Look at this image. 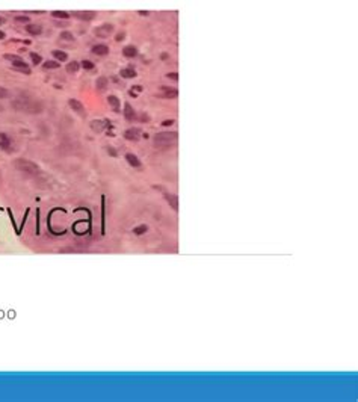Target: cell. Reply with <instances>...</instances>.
Returning <instances> with one entry per match:
<instances>
[{"label":"cell","mask_w":358,"mask_h":402,"mask_svg":"<svg viewBox=\"0 0 358 402\" xmlns=\"http://www.w3.org/2000/svg\"><path fill=\"white\" fill-rule=\"evenodd\" d=\"M79 67H80V64L76 62V60H73V62H70L68 65H67V71H68L70 74H71V73H77V71H79Z\"/></svg>","instance_id":"cell-24"},{"label":"cell","mask_w":358,"mask_h":402,"mask_svg":"<svg viewBox=\"0 0 358 402\" xmlns=\"http://www.w3.org/2000/svg\"><path fill=\"white\" fill-rule=\"evenodd\" d=\"M107 153L111 154L112 157H117V156H118V153H117V150H115V148H112V147H107Z\"/></svg>","instance_id":"cell-33"},{"label":"cell","mask_w":358,"mask_h":402,"mask_svg":"<svg viewBox=\"0 0 358 402\" xmlns=\"http://www.w3.org/2000/svg\"><path fill=\"white\" fill-rule=\"evenodd\" d=\"M51 56H54V59L60 60V62L67 60V58H68V55H67L65 51H62V50H53L51 51Z\"/></svg>","instance_id":"cell-20"},{"label":"cell","mask_w":358,"mask_h":402,"mask_svg":"<svg viewBox=\"0 0 358 402\" xmlns=\"http://www.w3.org/2000/svg\"><path fill=\"white\" fill-rule=\"evenodd\" d=\"M92 53L97 55V56H106L109 53V47L106 44H97L92 47Z\"/></svg>","instance_id":"cell-12"},{"label":"cell","mask_w":358,"mask_h":402,"mask_svg":"<svg viewBox=\"0 0 358 402\" xmlns=\"http://www.w3.org/2000/svg\"><path fill=\"white\" fill-rule=\"evenodd\" d=\"M68 104H70V107L73 109V111H76L80 117H86V111H85V107H83V104L79 102V100H76V98H70L68 100Z\"/></svg>","instance_id":"cell-8"},{"label":"cell","mask_w":358,"mask_h":402,"mask_svg":"<svg viewBox=\"0 0 358 402\" xmlns=\"http://www.w3.org/2000/svg\"><path fill=\"white\" fill-rule=\"evenodd\" d=\"M26 32L29 35H39L43 32V27L39 24H27L26 26Z\"/></svg>","instance_id":"cell-16"},{"label":"cell","mask_w":358,"mask_h":402,"mask_svg":"<svg viewBox=\"0 0 358 402\" xmlns=\"http://www.w3.org/2000/svg\"><path fill=\"white\" fill-rule=\"evenodd\" d=\"M119 74H121V77H124V79H133V77H136V70L133 68V67H127V68L121 70Z\"/></svg>","instance_id":"cell-14"},{"label":"cell","mask_w":358,"mask_h":402,"mask_svg":"<svg viewBox=\"0 0 358 402\" xmlns=\"http://www.w3.org/2000/svg\"><path fill=\"white\" fill-rule=\"evenodd\" d=\"M172 124H174V120H165L162 123L163 127H169V126H172Z\"/></svg>","instance_id":"cell-34"},{"label":"cell","mask_w":358,"mask_h":402,"mask_svg":"<svg viewBox=\"0 0 358 402\" xmlns=\"http://www.w3.org/2000/svg\"><path fill=\"white\" fill-rule=\"evenodd\" d=\"M15 21H17V23H29V17H26V15H18V17H15Z\"/></svg>","instance_id":"cell-31"},{"label":"cell","mask_w":358,"mask_h":402,"mask_svg":"<svg viewBox=\"0 0 358 402\" xmlns=\"http://www.w3.org/2000/svg\"><path fill=\"white\" fill-rule=\"evenodd\" d=\"M163 92H165V97H177L179 95V91L175 88H169V86H160Z\"/></svg>","instance_id":"cell-19"},{"label":"cell","mask_w":358,"mask_h":402,"mask_svg":"<svg viewBox=\"0 0 358 402\" xmlns=\"http://www.w3.org/2000/svg\"><path fill=\"white\" fill-rule=\"evenodd\" d=\"M107 86H109V80L106 79V77H98L97 79V82H95V88H97V91L98 92H106L107 91Z\"/></svg>","instance_id":"cell-11"},{"label":"cell","mask_w":358,"mask_h":402,"mask_svg":"<svg viewBox=\"0 0 358 402\" xmlns=\"http://www.w3.org/2000/svg\"><path fill=\"white\" fill-rule=\"evenodd\" d=\"M30 58H32V62H34L35 65H36V64H41V60H43L41 55H38V53H30Z\"/></svg>","instance_id":"cell-28"},{"label":"cell","mask_w":358,"mask_h":402,"mask_svg":"<svg viewBox=\"0 0 358 402\" xmlns=\"http://www.w3.org/2000/svg\"><path fill=\"white\" fill-rule=\"evenodd\" d=\"M95 35L97 36H101V38H107L109 35L113 34V26L112 24H101L98 27H95Z\"/></svg>","instance_id":"cell-6"},{"label":"cell","mask_w":358,"mask_h":402,"mask_svg":"<svg viewBox=\"0 0 358 402\" xmlns=\"http://www.w3.org/2000/svg\"><path fill=\"white\" fill-rule=\"evenodd\" d=\"M107 103L111 104V106L113 107V109H115V111H118V107H119L118 97H115V95H109V97H107Z\"/></svg>","instance_id":"cell-22"},{"label":"cell","mask_w":358,"mask_h":402,"mask_svg":"<svg viewBox=\"0 0 358 402\" xmlns=\"http://www.w3.org/2000/svg\"><path fill=\"white\" fill-rule=\"evenodd\" d=\"M165 200L168 201V204L177 212L179 210V198L175 197V195H171V194H165Z\"/></svg>","instance_id":"cell-15"},{"label":"cell","mask_w":358,"mask_h":402,"mask_svg":"<svg viewBox=\"0 0 358 402\" xmlns=\"http://www.w3.org/2000/svg\"><path fill=\"white\" fill-rule=\"evenodd\" d=\"M3 23H5V20H3V18L0 17V24H3Z\"/></svg>","instance_id":"cell-41"},{"label":"cell","mask_w":358,"mask_h":402,"mask_svg":"<svg viewBox=\"0 0 358 402\" xmlns=\"http://www.w3.org/2000/svg\"><path fill=\"white\" fill-rule=\"evenodd\" d=\"M124 117H126L127 121H133L136 118V113H135L133 107H132L128 103H124Z\"/></svg>","instance_id":"cell-13"},{"label":"cell","mask_w":358,"mask_h":402,"mask_svg":"<svg viewBox=\"0 0 358 402\" xmlns=\"http://www.w3.org/2000/svg\"><path fill=\"white\" fill-rule=\"evenodd\" d=\"M139 14H141V15H148V12H147V11H141Z\"/></svg>","instance_id":"cell-39"},{"label":"cell","mask_w":358,"mask_h":402,"mask_svg":"<svg viewBox=\"0 0 358 402\" xmlns=\"http://www.w3.org/2000/svg\"><path fill=\"white\" fill-rule=\"evenodd\" d=\"M160 58H162L163 60H166L168 58H169V55H168V53H162V56H160Z\"/></svg>","instance_id":"cell-38"},{"label":"cell","mask_w":358,"mask_h":402,"mask_svg":"<svg viewBox=\"0 0 358 402\" xmlns=\"http://www.w3.org/2000/svg\"><path fill=\"white\" fill-rule=\"evenodd\" d=\"M111 127V123L109 120H94L91 121V128H92V132L95 133H101L104 128Z\"/></svg>","instance_id":"cell-5"},{"label":"cell","mask_w":358,"mask_h":402,"mask_svg":"<svg viewBox=\"0 0 358 402\" xmlns=\"http://www.w3.org/2000/svg\"><path fill=\"white\" fill-rule=\"evenodd\" d=\"M54 24H56V26H68L70 23H68V21H56Z\"/></svg>","instance_id":"cell-37"},{"label":"cell","mask_w":358,"mask_h":402,"mask_svg":"<svg viewBox=\"0 0 358 402\" xmlns=\"http://www.w3.org/2000/svg\"><path fill=\"white\" fill-rule=\"evenodd\" d=\"M51 17L62 18V20H68V18H70V14H68V12H65V11H53V12H51Z\"/></svg>","instance_id":"cell-21"},{"label":"cell","mask_w":358,"mask_h":402,"mask_svg":"<svg viewBox=\"0 0 358 402\" xmlns=\"http://www.w3.org/2000/svg\"><path fill=\"white\" fill-rule=\"evenodd\" d=\"M73 15L82 21H92L97 17V14L92 11H77V12H73Z\"/></svg>","instance_id":"cell-7"},{"label":"cell","mask_w":358,"mask_h":402,"mask_svg":"<svg viewBox=\"0 0 358 402\" xmlns=\"http://www.w3.org/2000/svg\"><path fill=\"white\" fill-rule=\"evenodd\" d=\"M142 91V86H132L130 89H128V95L130 97H137V94Z\"/></svg>","instance_id":"cell-25"},{"label":"cell","mask_w":358,"mask_h":402,"mask_svg":"<svg viewBox=\"0 0 358 402\" xmlns=\"http://www.w3.org/2000/svg\"><path fill=\"white\" fill-rule=\"evenodd\" d=\"M0 148L5 151H12V139L8 138L5 133H0Z\"/></svg>","instance_id":"cell-9"},{"label":"cell","mask_w":358,"mask_h":402,"mask_svg":"<svg viewBox=\"0 0 358 402\" xmlns=\"http://www.w3.org/2000/svg\"><path fill=\"white\" fill-rule=\"evenodd\" d=\"M60 39H67V41H74V35L71 32H62L60 34Z\"/></svg>","instance_id":"cell-27"},{"label":"cell","mask_w":358,"mask_h":402,"mask_svg":"<svg viewBox=\"0 0 358 402\" xmlns=\"http://www.w3.org/2000/svg\"><path fill=\"white\" fill-rule=\"evenodd\" d=\"M15 109L18 111H24V112H29V113H39V112L43 111V104L38 102H32L30 98H27V97H20L18 100L14 102L12 104Z\"/></svg>","instance_id":"cell-2"},{"label":"cell","mask_w":358,"mask_h":402,"mask_svg":"<svg viewBox=\"0 0 358 402\" xmlns=\"http://www.w3.org/2000/svg\"><path fill=\"white\" fill-rule=\"evenodd\" d=\"M44 70H54V68H59V62L58 60H47V62H44Z\"/></svg>","instance_id":"cell-23"},{"label":"cell","mask_w":358,"mask_h":402,"mask_svg":"<svg viewBox=\"0 0 358 402\" xmlns=\"http://www.w3.org/2000/svg\"><path fill=\"white\" fill-rule=\"evenodd\" d=\"M124 38H126V34H124V32H121V34L117 35V38H115V39H117V41H122Z\"/></svg>","instance_id":"cell-35"},{"label":"cell","mask_w":358,"mask_h":402,"mask_svg":"<svg viewBox=\"0 0 358 402\" xmlns=\"http://www.w3.org/2000/svg\"><path fill=\"white\" fill-rule=\"evenodd\" d=\"M122 55H124L126 58H135V56H137L136 47H133V45H126V47L122 49Z\"/></svg>","instance_id":"cell-17"},{"label":"cell","mask_w":358,"mask_h":402,"mask_svg":"<svg viewBox=\"0 0 358 402\" xmlns=\"http://www.w3.org/2000/svg\"><path fill=\"white\" fill-rule=\"evenodd\" d=\"M126 159H127V162L132 165V166H135V168H139L141 166V160L137 159L135 154H132V153H127L126 154Z\"/></svg>","instance_id":"cell-18"},{"label":"cell","mask_w":358,"mask_h":402,"mask_svg":"<svg viewBox=\"0 0 358 402\" xmlns=\"http://www.w3.org/2000/svg\"><path fill=\"white\" fill-rule=\"evenodd\" d=\"M3 38H5V32H2V30H0V39H3Z\"/></svg>","instance_id":"cell-40"},{"label":"cell","mask_w":358,"mask_h":402,"mask_svg":"<svg viewBox=\"0 0 358 402\" xmlns=\"http://www.w3.org/2000/svg\"><path fill=\"white\" fill-rule=\"evenodd\" d=\"M14 165H15V168H17V170L26 172V174H36V172L39 171V166H38L35 162L27 160V159H15Z\"/></svg>","instance_id":"cell-3"},{"label":"cell","mask_w":358,"mask_h":402,"mask_svg":"<svg viewBox=\"0 0 358 402\" xmlns=\"http://www.w3.org/2000/svg\"><path fill=\"white\" fill-rule=\"evenodd\" d=\"M82 67L85 70H92L94 68V62H91V60H82V64H80Z\"/></svg>","instance_id":"cell-29"},{"label":"cell","mask_w":358,"mask_h":402,"mask_svg":"<svg viewBox=\"0 0 358 402\" xmlns=\"http://www.w3.org/2000/svg\"><path fill=\"white\" fill-rule=\"evenodd\" d=\"M5 59L11 60V62H12V67H14L15 70L21 71V73H24V74H30V68H29V65H27V64H26L20 56H15V55H5Z\"/></svg>","instance_id":"cell-4"},{"label":"cell","mask_w":358,"mask_h":402,"mask_svg":"<svg viewBox=\"0 0 358 402\" xmlns=\"http://www.w3.org/2000/svg\"><path fill=\"white\" fill-rule=\"evenodd\" d=\"M147 230H148V227H147L145 224H141V225H137L136 228H133V233L139 236V234H144V233H145Z\"/></svg>","instance_id":"cell-26"},{"label":"cell","mask_w":358,"mask_h":402,"mask_svg":"<svg viewBox=\"0 0 358 402\" xmlns=\"http://www.w3.org/2000/svg\"><path fill=\"white\" fill-rule=\"evenodd\" d=\"M166 77L171 79V80H174V82H177V80H179V74H177V73H168Z\"/></svg>","instance_id":"cell-32"},{"label":"cell","mask_w":358,"mask_h":402,"mask_svg":"<svg viewBox=\"0 0 358 402\" xmlns=\"http://www.w3.org/2000/svg\"><path fill=\"white\" fill-rule=\"evenodd\" d=\"M177 132H159L154 135V147L159 150H168L177 142Z\"/></svg>","instance_id":"cell-1"},{"label":"cell","mask_w":358,"mask_h":402,"mask_svg":"<svg viewBox=\"0 0 358 402\" xmlns=\"http://www.w3.org/2000/svg\"><path fill=\"white\" fill-rule=\"evenodd\" d=\"M11 92H9L6 88H3V86H0V98H8Z\"/></svg>","instance_id":"cell-30"},{"label":"cell","mask_w":358,"mask_h":402,"mask_svg":"<svg viewBox=\"0 0 358 402\" xmlns=\"http://www.w3.org/2000/svg\"><path fill=\"white\" fill-rule=\"evenodd\" d=\"M139 128H127L126 132H124V138L127 139V141H133V142H136L139 141Z\"/></svg>","instance_id":"cell-10"},{"label":"cell","mask_w":358,"mask_h":402,"mask_svg":"<svg viewBox=\"0 0 358 402\" xmlns=\"http://www.w3.org/2000/svg\"><path fill=\"white\" fill-rule=\"evenodd\" d=\"M141 121H142V123H148V121H150V117L145 115V113H142V115H141Z\"/></svg>","instance_id":"cell-36"}]
</instances>
